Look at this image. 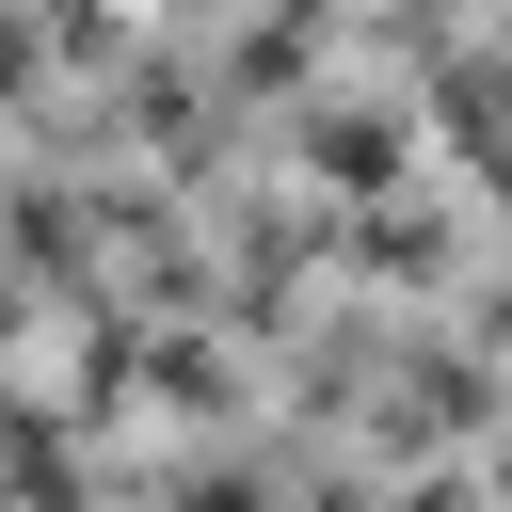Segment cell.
I'll use <instances>...</instances> for the list:
<instances>
[{"mask_svg":"<svg viewBox=\"0 0 512 512\" xmlns=\"http://www.w3.org/2000/svg\"><path fill=\"white\" fill-rule=\"evenodd\" d=\"M304 160L352 192V176H400V112H368V96H336V112H304Z\"/></svg>","mask_w":512,"mask_h":512,"instance_id":"6da1fadb","label":"cell"}]
</instances>
